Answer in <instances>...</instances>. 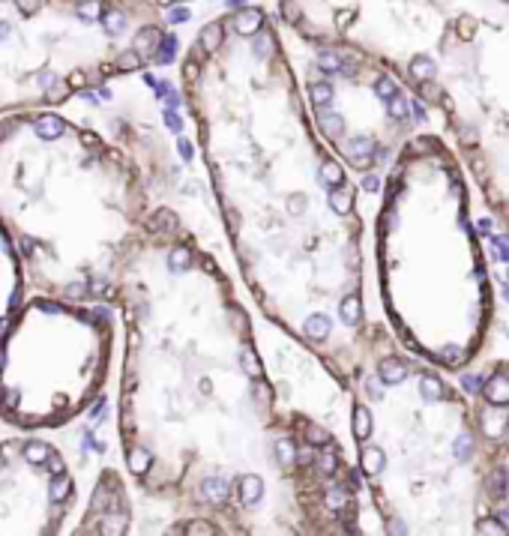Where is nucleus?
Returning a JSON list of instances; mask_svg holds the SVG:
<instances>
[{"instance_id":"1","label":"nucleus","mask_w":509,"mask_h":536,"mask_svg":"<svg viewBox=\"0 0 509 536\" xmlns=\"http://www.w3.org/2000/svg\"><path fill=\"white\" fill-rule=\"evenodd\" d=\"M132 162L54 108L0 117V222L36 294L114 303L147 231Z\"/></svg>"},{"instance_id":"2","label":"nucleus","mask_w":509,"mask_h":536,"mask_svg":"<svg viewBox=\"0 0 509 536\" xmlns=\"http://www.w3.org/2000/svg\"><path fill=\"white\" fill-rule=\"evenodd\" d=\"M165 39L138 0H0V117L159 63Z\"/></svg>"},{"instance_id":"3","label":"nucleus","mask_w":509,"mask_h":536,"mask_svg":"<svg viewBox=\"0 0 509 536\" xmlns=\"http://www.w3.org/2000/svg\"><path fill=\"white\" fill-rule=\"evenodd\" d=\"M111 357V318L90 303L36 294L0 329V419L51 432L96 401Z\"/></svg>"},{"instance_id":"4","label":"nucleus","mask_w":509,"mask_h":536,"mask_svg":"<svg viewBox=\"0 0 509 536\" xmlns=\"http://www.w3.org/2000/svg\"><path fill=\"white\" fill-rule=\"evenodd\" d=\"M75 506V476L51 441H0V533L51 536Z\"/></svg>"},{"instance_id":"5","label":"nucleus","mask_w":509,"mask_h":536,"mask_svg":"<svg viewBox=\"0 0 509 536\" xmlns=\"http://www.w3.org/2000/svg\"><path fill=\"white\" fill-rule=\"evenodd\" d=\"M129 531V500L123 482L114 471H102L93 489L90 506L75 533H126Z\"/></svg>"},{"instance_id":"6","label":"nucleus","mask_w":509,"mask_h":536,"mask_svg":"<svg viewBox=\"0 0 509 536\" xmlns=\"http://www.w3.org/2000/svg\"><path fill=\"white\" fill-rule=\"evenodd\" d=\"M24 282H27V276H24L21 258L10 234H6L3 222H0V329L24 303Z\"/></svg>"},{"instance_id":"7","label":"nucleus","mask_w":509,"mask_h":536,"mask_svg":"<svg viewBox=\"0 0 509 536\" xmlns=\"http://www.w3.org/2000/svg\"><path fill=\"white\" fill-rule=\"evenodd\" d=\"M482 395H486V401H488V405H495V408L509 405V377L497 375V377H491V381H486Z\"/></svg>"},{"instance_id":"8","label":"nucleus","mask_w":509,"mask_h":536,"mask_svg":"<svg viewBox=\"0 0 509 536\" xmlns=\"http://www.w3.org/2000/svg\"><path fill=\"white\" fill-rule=\"evenodd\" d=\"M201 494H204V500H210V504H225L228 500V482L222 480V476H204Z\"/></svg>"},{"instance_id":"9","label":"nucleus","mask_w":509,"mask_h":536,"mask_svg":"<svg viewBox=\"0 0 509 536\" xmlns=\"http://www.w3.org/2000/svg\"><path fill=\"white\" fill-rule=\"evenodd\" d=\"M261 491H264V485H261L258 476H243L240 482H237V494H240V504L252 506L254 500L261 498Z\"/></svg>"},{"instance_id":"10","label":"nucleus","mask_w":509,"mask_h":536,"mask_svg":"<svg viewBox=\"0 0 509 536\" xmlns=\"http://www.w3.org/2000/svg\"><path fill=\"white\" fill-rule=\"evenodd\" d=\"M407 377V366L401 360H392V357H387L381 362V381L383 384H401Z\"/></svg>"},{"instance_id":"11","label":"nucleus","mask_w":509,"mask_h":536,"mask_svg":"<svg viewBox=\"0 0 509 536\" xmlns=\"http://www.w3.org/2000/svg\"><path fill=\"white\" fill-rule=\"evenodd\" d=\"M222 36H225V27H222L219 21H213V24H207V27L201 30V36H198V45H201L207 54H213V51H216V48L222 45Z\"/></svg>"},{"instance_id":"12","label":"nucleus","mask_w":509,"mask_h":536,"mask_svg":"<svg viewBox=\"0 0 509 536\" xmlns=\"http://www.w3.org/2000/svg\"><path fill=\"white\" fill-rule=\"evenodd\" d=\"M261 12L258 10H246V12H240L234 19V27H237V33H243V36H252V33H258L261 30Z\"/></svg>"},{"instance_id":"13","label":"nucleus","mask_w":509,"mask_h":536,"mask_svg":"<svg viewBox=\"0 0 509 536\" xmlns=\"http://www.w3.org/2000/svg\"><path fill=\"white\" fill-rule=\"evenodd\" d=\"M330 207H333V210H339V213H348L351 207H354V189H351V186H339V189H333V195H330Z\"/></svg>"},{"instance_id":"14","label":"nucleus","mask_w":509,"mask_h":536,"mask_svg":"<svg viewBox=\"0 0 509 536\" xmlns=\"http://www.w3.org/2000/svg\"><path fill=\"white\" fill-rule=\"evenodd\" d=\"M354 434H357V441H366L372 434V414L363 405L354 408Z\"/></svg>"},{"instance_id":"15","label":"nucleus","mask_w":509,"mask_h":536,"mask_svg":"<svg viewBox=\"0 0 509 536\" xmlns=\"http://www.w3.org/2000/svg\"><path fill=\"white\" fill-rule=\"evenodd\" d=\"M359 461H363V471L366 474H381V467H383V450H377V447H366L363 450V456H359Z\"/></svg>"},{"instance_id":"16","label":"nucleus","mask_w":509,"mask_h":536,"mask_svg":"<svg viewBox=\"0 0 509 536\" xmlns=\"http://www.w3.org/2000/svg\"><path fill=\"white\" fill-rule=\"evenodd\" d=\"M306 336L309 339H315V342H321L327 339V333H330V318H324V315H315V318H309L306 321Z\"/></svg>"},{"instance_id":"17","label":"nucleus","mask_w":509,"mask_h":536,"mask_svg":"<svg viewBox=\"0 0 509 536\" xmlns=\"http://www.w3.org/2000/svg\"><path fill=\"white\" fill-rule=\"evenodd\" d=\"M318 177H321V183H327V186H339L342 177H344V171H342L339 162L327 159V162H321V171H318Z\"/></svg>"},{"instance_id":"18","label":"nucleus","mask_w":509,"mask_h":536,"mask_svg":"<svg viewBox=\"0 0 509 536\" xmlns=\"http://www.w3.org/2000/svg\"><path fill=\"white\" fill-rule=\"evenodd\" d=\"M318 126H321L330 138H339L342 129H344V120L339 117V114H333V111H324V114H318Z\"/></svg>"},{"instance_id":"19","label":"nucleus","mask_w":509,"mask_h":536,"mask_svg":"<svg viewBox=\"0 0 509 536\" xmlns=\"http://www.w3.org/2000/svg\"><path fill=\"white\" fill-rule=\"evenodd\" d=\"M410 75L414 78H420V81H429L431 75H434V63L429 60V57H414V60H410Z\"/></svg>"},{"instance_id":"20","label":"nucleus","mask_w":509,"mask_h":536,"mask_svg":"<svg viewBox=\"0 0 509 536\" xmlns=\"http://www.w3.org/2000/svg\"><path fill=\"white\" fill-rule=\"evenodd\" d=\"M324 504L333 509V513H342V509H348L351 498H348V489H330L324 498Z\"/></svg>"},{"instance_id":"21","label":"nucleus","mask_w":509,"mask_h":536,"mask_svg":"<svg viewBox=\"0 0 509 536\" xmlns=\"http://www.w3.org/2000/svg\"><path fill=\"white\" fill-rule=\"evenodd\" d=\"M309 99H311V105H330V99H333V87L327 84V81H318V84H311V87H309Z\"/></svg>"},{"instance_id":"22","label":"nucleus","mask_w":509,"mask_h":536,"mask_svg":"<svg viewBox=\"0 0 509 536\" xmlns=\"http://www.w3.org/2000/svg\"><path fill=\"white\" fill-rule=\"evenodd\" d=\"M342 318L348 321V324H359V318H363V306H359L357 296H344V303H342Z\"/></svg>"},{"instance_id":"23","label":"nucleus","mask_w":509,"mask_h":536,"mask_svg":"<svg viewBox=\"0 0 509 536\" xmlns=\"http://www.w3.org/2000/svg\"><path fill=\"white\" fill-rule=\"evenodd\" d=\"M420 393H423V399H425V401H438L440 395H443V386H440L438 377H423Z\"/></svg>"},{"instance_id":"24","label":"nucleus","mask_w":509,"mask_h":536,"mask_svg":"<svg viewBox=\"0 0 509 536\" xmlns=\"http://www.w3.org/2000/svg\"><path fill=\"white\" fill-rule=\"evenodd\" d=\"M387 111L392 114V120H405L407 111H410V102L401 99V96H392V99H387Z\"/></svg>"},{"instance_id":"25","label":"nucleus","mask_w":509,"mask_h":536,"mask_svg":"<svg viewBox=\"0 0 509 536\" xmlns=\"http://www.w3.org/2000/svg\"><path fill=\"white\" fill-rule=\"evenodd\" d=\"M240 362H243L246 375H249V377H254V381H258V377H261V366H258V360H254V351L249 348V345H246V351H243Z\"/></svg>"},{"instance_id":"26","label":"nucleus","mask_w":509,"mask_h":536,"mask_svg":"<svg viewBox=\"0 0 509 536\" xmlns=\"http://www.w3.org/2000/svg\"><path fill=\"white\" fill-rule=\"evenodd\" d=\"M506 485H509L506 471H495V474H491L488 489H491V494H495V498H504V494H506Z\"/></svg>"},{"instance_id":"27","label":"nucleus","mask_w":509,"mask_h":536,"mask_svg":"<svg viewBox=\"0 0 509 536\" xmlns=\"http://www.w3.org/2000/svg\"><path fill=\"white\" fill-rule=\"evenodd\" d=\"M276 450H279L276 456H279V461H282L285 467L294 465V458H297V456H294V443H291V441H279V447H276Z\"/></svg>"},{"instance_id":"28","label":"nucleus","mask_w":509,"mask_h":536,"mask_svg":"<svg viewBox=\"0 0 509 536\" xmlns=\"http://www.w3.org/2000/svg\"><path fill=\"white\" fill-rule=\"evenodd\" d=\"M375 90H377V96L392 99V96H396V81L387 78V75H381V78H377V84H375Z\"/></svg>"},{"instance_id":"29","label":"nucleus","mask_w":509,"mask_h":536,"mask_svg":"<svg viewBox=\"0 0 509 536\" xmlns=\"http://www.w3.org/2000/svg\"><path fill=\"white\" fill-rule=\"evenodd\" d=\"M306 441L309 443H330V434L321 426H306Z\"/></svg>"},{"instance_id":"30","label":"nucleus","mask_w":509,"mask_h":536,"mask_svg":"<svg viewBox=\"0 0 509 536\" xmlns=\"http://www.w3.org/2000/svg\"><path fill=\"white\" fill-rule=\"evenodd\" d=\"M315 465H318V471H321V474H335V456H333V450H327L324 456H318Z\"/></svg>"},{"instance_id":"31","label":"nucleus","mask_w":509,"mask_h":536,"mask_svg":"<svg viewBox=\"0 0 509 536\" xmlns=\"http://www.w3.org/2000/svg\"><path fill=\"white\" fill-rule=\"evenodd\" d=\"M254 54H258V57L273 54V36H270V33H267V36H258V43H254Z\"/></svg>"},{"instance_id":"32","label":"nucleus","mask_w":509,"mask_h":536,"mask_svg":"<svg viewBox=\"0 0 509 536\" xmlns=\"http://www.w3.org/2000/svg\"><path fill=\"white\" fill-rule=\"evenodd\" d=\"M318 66H321L324 72H335V69H339V57L330 54V51H324L321 57H318Z\"/></svg>"},{"instance_id":"33","label":"nucleus","mask_w":509,"mask_h":536,"mask_svg":"<svg viewBox=\"0 0 509 536\" xmlns=\"http://www.w3.org/2000/svg\"><path fill=\"white\" fill-rule=\"evenodd\" d=\"M423 99H429V102H438V99H443L440 87L438 84H429V81H423Z\"/></svg>"},{"instance_id":"34","label":"nucleus","mask_w":509,"mask_h":536,"mask_svg":"<svg viewBox=\"0 0 509 536\" xmlns=\"http://www.w3.org/2000/svg\"><path fill=\"white\" fill-rule=\"evenodd\" d=\"M455 456L458 458H471V438H467V434H462V438L455 441Z\"/></svg>"},{"instance_id":"35","label":"nucleus","mask_w":509,"mask_h":536,"mask_svg":"<svg viewBox=\"0 0 509 536\" xmlns=\"http://www.w3.org/2000/svg\"><path fill=\"white\" fill-rule=\"evenodd\" d=\"M372 141H368V138H363V135H359V138H354V144H351V150H354V156H357V159H359V153H368V150H372Z\"/></svg>"},{"instance_id":"36","label":"nucleus","mask_w":509,"mask_h":536,"mask_svg":"<svg viewBox=\"0 0 509 536\" xmlns=\"http://www.w3.org/2000/svg\"><path fill=\"white\" fill-rule=\"evenodd\" d=\"M497 518H486V522L480 524V531L482 533H506V524H495Z\"/></svg>"},{"instance_id":"37","label":"nucleus","mask_w":509,"mask_h":536,"mask_svg":"<svg viewBox=\"0 0 509 536\" xmlns=\"http://www.w3.org/2000/svg\"><path fill=\"white\" fill-rule=\"evenodd\" d=\"M297 461H300L303 467H306V465H315V461H318V456H315V450H311V443H309V447H303V450H300Z\"/></svg>"},{"instance_id":"38","label":"nucleus","mask_w":509,"mask_h":536,"mask_svg":"<svg viewBox=\"0 0 509 536\" xmlns=\"http://www.w3.org/2000/svg\"><path fill=\"white\" fill-rule=\"evenodd\" d=\"M254 399H258V405H264V401H270V386H264L261 381H254Z\"/></svg>"},{"instance_id":"39","label":"nucleus","mask_w":509,"mask_h":536,"mask_svg":"<svg viewBox=\"0 0 509 536\" xmlns=\"http://www.w3.org/2000/svg\"><path fill=\"white\" fill-rule=\"evenodd\" d=\"M282 10H285V15H288L291 21H300V10H297V3H294V0H285Z\"/></svg>"},{"instance_id":"40","label":"nucleus","mask_w":509,"mask_h":536,"mask_svg":"<svg viewBox=\"0 0 509 536\" xmlns=\"http://www.w3.org/2000/svg\"><path fill=\"white\" fill-rule=\"evenodd\" d=\"M495 246H497V252H500V261H506L509 264V246L500 240V237H495Z\"/></svg>"},{"instance_id":"41","label":"nucleus","mask_w":509,"mask_h":536,"mask_svg":"<svg viewBox=\"0 0 509 536\" xmlns=\"http://www.w3.org/2000/svg\"><path fill=\"white\" fill-rule=\"evenodd\" d=\"M186 533H216V531H213L210 524H189Z\"/></svg>"},{"instance_id":"42","label":"nucleus","mask_w":509,"mask_h":536,"mask_svg":"<svg viewBox=\"0 0 509 536\" xmlns=\"http://www.w3.org/2000/svg\"><path fill=\"white\" fill-rule=\"evenodd\" d=\"M363 186L368 189V192H377V186H381V183H377V177H366V180H363Z\"/></svg>"},{"instance_id":"43","label":"nucleus","mask_w":509,"mask_h":536,"mask_svg":"<svg viewBox=\"0 0 509 536\" xmlns=\"http://www.w3.org/2000/svg\"><path fill=\"white\" fill-rule=\"evenodd\" d=\"M186 19H189L186 10H174V12H171V21H186Z\"/></svg>"},{"instance_id":"44","label":"nucleus","mask_w":509,"mask_h":536,"mask_svg":"<svg viewBox=\"0 0 509 536\" xmlns=\"http://www.w3.org/2000/svg\"><path fill=\"white\" fill-rule=\"evenodd\" d=\"M455 353H462V351H455V348H447V351H443V360H447V362H455Z\"/></svg>"},{"instance_id":"45","label":"nucleus","mask_w":509,"mask_h":536,"mask_svg":"<svg viewBox=\"0 0 509 536\" xmlns=\"http://www.w3.org/2000/svg\"><path fill=\"white\" fill-rule=\"evenodd\" d=\"M414 117H416V120H425V111H423V105H414Z\"/></svg>"},{"instance_id":"46","label":"nucleus","mask_w":509,"mask_h":536,"mask_svg":"<svg viewBox=\"0 0 509 536\" xmlns=\"http://www.w3.org/2000/svg\"><path fill=\"white\" fill-rule=\"evenodd\" d=\"M180 153H183V156H192V147H189V141H180Z\"/></svg>"},{"instance_id":"47","label":"nucleus","mask_w":509,"mask_h":536,"mask_svg":"<svg viewBox=\"0 0 509 536\" xmlns=\"http://www.w3.org/2000/svg\"><path fill=\"white\" fill-rule=\"evenodd\" d=\"M462 135H464V144H473V132L471 129H462Z\"/></svg>"},{"instance_id":"48","label":"nucleus","mask_w":509,"mask_h":536,"mask_svg":"<svg viewBox=\"0 0 509 536\" xmlns=\"http://www.w3.org/2000/svg\"><path fill=\"white\" fill-rule=\"evenodd\" d=\"M159 3H171V0H159Z\"/></svg>"}]
</instances>
